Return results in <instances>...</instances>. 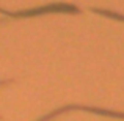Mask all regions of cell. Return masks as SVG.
<instances>
[{
  "label": "cell",
  "mask_w": 124,
  "mask_h": 121,
  "mask_svg": "<svg viewBox=\"0 0 124 121\" xmlns=\"http://www.w3.org/2000/svg\"><path fill=\"white\" fill-rule=\"evenodd\" d=\"M0 120H2V116H0Z\"/></svg>",
  "instance_id": "cell-5"
},
{
  "label": "cell",
  "mask_w": 124,
  "mask_h": 121,
  "mask_svg": "<svg viewBox=\"0 0 124 121\" xmlns=\"http://www.w3.org/2000/svg\"><path fill=\"white\" fill-rule=\"evenodd\" d=\"M0 13L6 17L11 19H24V17H36L42 14H52V13H64V14H80V8L72 3H64V2H57V3H47L42 6H36L31 9H21V11H8V9L0 8Z\"/></svg>",
  "instance_id": "cell-1"
},
{
  "label": "cell",
  "mask_w": 124,
  "mask_h": 121,
  "mask_svg": "<svg viewBox=\"0 0 124 121\" xmlns=\"http://www.w3.org/2000/svg\"><path fill=\"white\" fill-rule=\"evenodd\" d=\"M91 13H96V14H101V16H105V17L115 19V21L124 22V14H121V13H118V11H112V9H102V8H91Z\"/></svg>",
  "instance_id": "cell-3"
},
{
  "label": "cell",
  "mask_w": 124,
  "mask_h": 121,
  "mask_svg": "<svg viewBox=\"0 0 124 121\" xmlns=\"http://www.w3.org/2000/svg\"><path fill=\"white\" fill-rule=\"evenodd\" d=\"M71 112H86V113H93V115H97V116L124 120V112H118V110H108V109H102V107L85 105V104H64V105L58 107V109L52 110V112L44 113L36 121H54L57 116L63 115V113H71Z\"/></svg>",
  "instance_id": "cell-2"
},
{
  "label": "cell",
  "mask_w": 124,
  "mask_h": 121,
  "mask_svg": "<svg viewBox=\"0 0 124 121\" xmlns=\"http://www.w3.org/2000/svg\"><path fill=\"white\" fill-rule=\"evenodd\" d=\"M13 82H14V79H3V80H0V88L6 87V85H9V83H13Z\"/></svg>",
  "instance_id": "cell-4"
}]
</instances>
